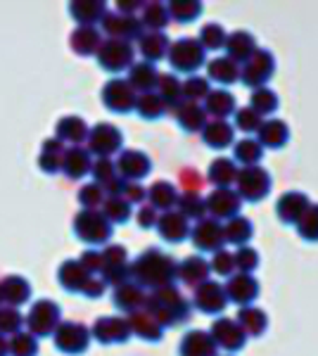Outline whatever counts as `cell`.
<instances>
[{
  "mask_svg": "<svg viewBox=\"0 0 318 356\" xmlns=\"http://www.w3.org/2000/svg\"><path fill=\"white\" fill-rule=\"evenodd\" d=\"M176 268H178V264L173 261L171 254L152 247V250L143 252V254L138 257L136 264L131 266V275L141 285H145V288L159 290V288H166V285H173V280H176Z\"/></svg>",
  "mask_w": 318,
  "mask_h": 356,
  "instance_id": "6da1fadb",
  "label": "cell"
},
{
  "mask_svg": "<svg viewBox=\"0 0 318 356\" xmlns=\"http://www.w3.org/2000/svg\"><path fill=\"white\" fill-rule=\"evenodd\" d=\"M148 314L161 325V328H173L190 321V302L181 295L176 285L154 290L145 300Z\"/></svg>",
  "mask_w": 318,
  "mask_h": 356,
  "instance_id": "7a4b0ae2",
  "label": "cell"
},
{
  "mask_svg": "<svg viewBox=\"0 0 318 356\" xmlns=\"http://www.w3.org/2000/svg\"><path fill=\"white\" fill-rule=\"evenodd\" d=\"M271 174L264 169V166H242L238 171V178H235V188H238V197L242 202H262V200L269 197L271 193Z\"/></svg>",
  "mask_w": 318,
  "mask_h": 356,
  "instance_id": "3957f363",
  "label": "cell"
},
{
  "mask_svg": "<svg viewBox=\"0 0 318 356\" xmlns=\"http://www.w3.org/2000/svg\"><path fill=\"white\" fill-rule=\"evenodd\" d=\"M276 74V57L266 48H257L250 60L240 69V81L247 88H266V83L271 81V76Z\"/></svg>",
  "mask_w": 318,
  "mask_h": 356,
  "instance_id": "277c9868",
  "label": "cell"
},
{
  "mask_svg": "<svg viewBox=\"0 0 318 356\" xmlns=\"http://www.w3.org/2000/svg\"><path fill=\"white\" fill-rule=\"evenodd\" d=\"M169 65L176 69V72L183 74H193L207 62V50L202 48L198 38H181L169 48Z\"/></svg>",
  "mask_w": 318,
  "mask_h": 356,
  "instance_id": "5b68a950",
  "label": "cell"
},
{
  "mask_svg": "<svg viewBox=\"0 0 318 356\" xmlns=\"http://www.w3.org/2000/svg\"><path fill=\"white\" fill-rule=\"evenodd\" d=\"M209 335L214 344L223 352H240L247 344V335L245 330L240 328V323L235 318H228V316H218L212 323Z\"/></svg>",
  "mask_w": 318,
  "mask_h": 356,
  "instance_id": "8992f818",
  "label": "cell"
},
{
  "mask_svg": "<svg viewBox=\"0 0 318 356\" xmlns=\"http://www.w3.org/2000/svg\"><path fill=\"white\" fill-rule=\"evenodd\" d=\"M205 202H207V214L218 223L240 216L242 209V200L238 197V193L233 188H216L209 197H205Z\"/></svg>",
  "mask_w": 318,
  "mask_h": 356,
  "instance_id": "52a82bcc",
  "label": "cell"
},
{
  "mask_svg": "<svg viewBox=\"0 0 318 356\" xmlns=\"http://www.w3.org/2000/svg\"><path fill=\"white\" fill-rule=\"evenodd\" d=\"M190 238H193L195 250L216 254V252H221L225 245L223 223H218L214 219H202V221H198V226L190 228Z\"/></svg>",
  "mask_w": 318,
  "mask_h": 356,
  "instance_id": "ba28073f",
  "label": "cell"
},
{
  "mask_svg": "<svg viewBox=\"0 0 318 356\" xmlns=\"http://www.w3.org/2000/svg\"><path fill=\"white\" fill-rule=\"evenodd\" d=\"M193 304L195 309L202 314H223L225 307H228V297H225V290L221 283H216V280H207V283H202L195 288V295H193Z\"/></svg>",
  "mask_w": 318,
  "mask_h": 356,
  "instance_id": "9c48e42d",
  "label": "cell"
},
{
  "mask_svg": "<svg viewBox=\"0 0 318 356\" xmlns=\"http://www.w3.org/2000/svg\"><path fill=\"white\" fill-rule=\"evenodd\" d=\"M74 231H77L79 238L86 240V243L102 245V243H107L109 235H112V226H109V221L102 214H97V211H84V214L77 216Z\"/></svg>",
  "mask_w": 318,
  "mask_h": 356,
  "instance_id": "30bf717a",
  "label": "cell"
},
{
  "mask_svg": "<svg viewBox=\"0 0 318 356\" xmlns=\"http://www.w3.org/2000/svg\"><path fill=\"white\" fill-rule=\"evenodd\" d=\"M228 302H235L238 307H252V302L259 297V280L252 273H233L228 283L223 285Z\"/></svg>",
  "mask_w": 318,
  "mask_h": 356,
  "instance_id": "8fae6325",
  "label": "cell"
},
{
  "mask_svg": "<svg viewBox=\"0 0 318 356\" xmlns=\"http://www.w3.org/2000/svg\"><path fill=\"white\" fill-rule=\"evenodd\" d=\"M97 60H100V67L107 69V72H121L126 67H133V48L126 41L112 38V41L100 45Z\"/></svg>",
  "mask_w": 318,
  "mask_h": 356,
  "instance_id": "7c38bea8",
  "label": "cell"
},
{
  "mask_svg": "<svg viewBox=\"0 0 318 356\" xmlns=\"http://www.w3.org/2000/svg\"><path fill=\"white\" fill-rule=\"evenodd\" d=\"M311 207L309 195L302 191H287L283 193L276 202V214L285 226H297V221L304 216V211Z\"/></svg>",
  "mask_w": 318,
  "mask_h": 356,
  "instance_id": "4fadbf2b",
  "label": "cell"
},
{
  "mask_svg": "<svg viewBox=\"0 0 318 356\" xmlns=\"http://www.w3.org/2000/svg\"><path fill=\"white\" fill-rule=\"evenodd\" d=\"M102 100H105L107 110L117 112V114H126L131 110H136V90L131 88L129 81H121V79H112L105 90H102Z\"/></svg>",
  "mask_w": 318,
  "mask_h": 356,
  "instance_id": "5bb4252c",
  "label": "cell"
},
{
  "mask_svg": "<svg viewBox=\"0 0 318 356\" xmlns=\"http://www.w3.org/2000/svg\"><path fill=\"white\" fill-rule=\"evenodd\" d=\"M223 50H225V57L233 60L235 65L240 67V65H245L254 53H257V38H254L250 31H242L240 29V31L228 33Z\"/></svg>",
  "mask_w": 318,
  "mask_h": 356,
  "instance_id": "9a60e30c",
  "label": "cell"
},
{
  "mask_svg": "<svg viewBox=\"0 0 318 356\" xmlns=\"http://www.w3.org/2000/svg\"><path fill=\"white\" fill-rule=\"evenodd\" d=\"M159 231L161 238L166 240V243H183V240L190 235V223L183 214H178V211H164V214L157 219V226H154Z\"/></svg>",
  "mask_w": 318,
  "mask_h": 356,
  "instance_id": "2e32d148",
  "label": "cell"
},
{
  "mask_svg": "<svg viewBox=\"0 0 318 356\" xmlns=\"http://www.w3.org/2000/svg\"><path fill=\"white\" fill-rule=\"evenodd\" d=\"M117 169H119V174L124 176L129 183H136V181H141V178H145L150 174V169H152V162H150V157H148L145 152L126 150L119 157Z\"/></svg>",
  "mask_w": 318,
  "mask_h": 356,
  "instance_id": "e0dca14e",
  "label": "cell"
},
{
  "mask_svg": "<svg viewBox=\"0 0 318 356\" xmlns=\"http://www.w3.org/2000/svg\"><path fill=\"white\" fill-rule=\"evenodd\" d=\"M218 347L207 330H190L178 344V356H216Z\"/></svg>",
  "mask_w": 318,
  "mask_h": 356,
  "instance_id": "ac0fdd59",
  "label": "cell"
},
{
  "mask_svg": "<svg viewBox=\"0 0 318 356\" xmlns=\"http://www.w3.org/2000/svg\"><path fill=\"white\" fill-rule=\"evenodd\" d=\"M107 33H112L117 41H126L129 38H141L143 36V24L136 19L133 15H107L105 22H102Z\"/></svg>",
  "mask_w": 318,
  "mask_h": 356,
  "instance_id": "d6986e66",
  "label": "cell"
},
{
  "mask_svg": "<svg viewBox=\"0 0 318 356\" xmlns=\"http://www.w3.org/2000/svg\"><path fill=\"white\" fill-rule=\"evenodd\" d=\"M257 143L262 147H269V150H283L290 140V126H287L283 119H269V122L262 124V129L257 131Z\"/></svg>",
  "mask_w": 318,
  "mask_h": 356,
  "instance_id": "ffe728a7",
  "label": "cell"
},
{
  "mask_svg": "<svg viewBox=\"0 0 318 356\" xmlns=\"http://www.w3.org/2000/svg\"><path fill=\"white\" fill-rule=\"evenodd\" d=\"M202 140H205V145L212 147V150H225V147H230L235 140L233 124L221 122V119H212V122H207L205 129H202Z\"/></svg>",
  "mask_w": 318,
  "mask_h": 356,
  "instance_id": "44dd1931",
  "label": "cell"
},
{
  "mask_svg": "<svg viewBox=\"0 0 318 356\" xmlns=\"http://www.w3.org/2000/svg\"><path fill=\"white\" fill-rule=\"evenodd\" d=\"M209 275V261L202 259V257H188L176 268V278H181V283L188 285V288H198V285L207 283Z\"/></svg>",
  "mask_w": 318,
  "mask_h": 356,
  "instance_id": "7402d4cb",
  "label": "cell"
},
{
  "mask_svg": "<svg viewBox=\"0 0 318 356\" xmlns=\"http://www.w3.org/2000/svg\"><path fill=\"white\" fill-rule=\"evenodd\" d=\"M121 134L119 129H114V126L109 124H100L93 129V134H90V150L95 154H100V157H107V154H114L121 147Z\"/></svg>",
  "mask_w": 318,
  "mask_h": 356,
  "instance_id": "603a6c76",
  "label": "cell"
},
{
  "mask_svg": "<svg viewBox=\"0 0 318 356\" xmlns=\"http://www.w3.org/2000/svg\"><path fill=\"white\" fill-rule=\"evenodd\" d=\"M176 124L181 126L186 134H198V131L205 129L207 124V112L200 102H190L183 100L181 105L176 107Z\"/></svg>",
  "mask_w": 318,
  "mask_h": 356,
  "instance_id": "cb8c5ba5",
  "label": "cell"
},
{
  "mask_svg": "<svg viewBox=\"0 0 318 356\" xmlns=\"http://www.w3.org/2000/svg\"><path fill=\"white\" fill-rule=\"evenodd\" d=\"M95 337L100 340L102 344H112V342H126L131 337V328H129V321L124 318H117V316H112V318H100L95 323Z\"/></svg>",
  "mask_w": 318,
  "mask_h": 356,
  "instance_id": "d4e9b609",
  "label": "cell"
},
{
  "mask_svg": "<svg viewBox=\"0 0 318 356\" xmlns=\"http://www.w3.org/2000/svg\"><path fill=\"white\" fill-rule=\"evenodd\" d=\"M238 102H235L233 93H228L225 88H216V90H209V95L205 97V112L212 114L214 119H221V122H225V119L230 117V114H235V110H238Z\"/></svg>",
  "mask_w": 318,
  "mask_h": 356,
  "instance_id": "484cf974",
  "label": "cell"
},
{
  "mask_svg": "<svg viewBox=\"0 0 318 356\" xmlns=\"http://www.w3.org/2000/svg\"><path fill=\"white\" fill-rule=\"evenodd\" d=\"M207 81H214L216 86H233L240 81V67L228 57H216L207 65Z\"/></svg>",
  "mask_w": 318,
  "mask_h": 356,
  "instance_id": "4316f807",
  "label": "cell"
},
{
  "mask_svg": "<svg viewBox=\"0 0 318 356\" xmlns=\"http://www.w3.org/2000/svg\"><path fill=\"white\" fill-rule=\"evenodd\" d=\"M238 164L228 157H218L209 164L207 171V181L214 183L216 188H230L235 186V178H238Z\"/></svg>",
  "mask_w": 318,
  "mask_h": 356,
  "instance_id": "83f0119b",
  "label": "cell"
},
{
  "mask_svg": "<svg viewBox=\"0 0 318 356\" xmlns=\"http://www.w3.org/2000/svg\"><path fill=\"white\" fill-rule=\"evenodd\" d=\"M238 323L247 337H262L269 328V316L259 307H240Z\"/></svg>",
  "mask_w": 318,
  "mask_h": 356,
  "instance_id": "f1b7e54d",
  "label": "cell"
},
{
  "mask_svg": "<svg viewBox=\"0 0 318 356\" xmlns=\"http://www.w3.org/2000/svg\"><path fill=\"white\" fill-rule=\"evenodd\" d=\"M57 344L65 349L67 354H81L88 347V330L79 323H67L57 335Z\"/></svg>",
  "mask_w": 318,
  "mask_h": 356,
  "instance_id": "f546056e",
  "label": "cell"
},
{
  "mask_svg": "<svg viewBox=\"0 0 318 356\" xmlns=\"http://www.w3.org/2000/svg\"><path fill=\"white\" fill-rule=\"evenodd\" d=\"M129 328H131V332H136L138 337H143V340H148V342H159L161 335H164V332H161L164 328H161L148 312H133L131 321H129Z\"/></svg>",
  "mask_w": 318,
  "mask_h": 356,
  "instance_id": "4dcf8cb0",
  "label": "cell"
},
{
  "mask_svg": "<svg viewBox=\"0 0 318 356\" xmlns=\"http://www.w3.org/2000/svg\"><path fill=\"white\" fill-rule=\"evenodd\" d=\"M148 297L143 295L141 285H133V283H124L119 285L117 292H114V307L121 309V312H141V307L145 304Z\"/></svg>",
  "mask_w": 318,
  "mask_h": 356,
  "instance_id": "1f68e13d",
  "label": "cell"
},
{
  "mask_svg": "<svg viewBox=\"0 0 318 356\" xmlns=\"http://www.w3.org/2000/svg\"><path fill=\"white\" fill-rule=\"evenodd\" d=\"M148 200H150V207H152L154 211L157 209L171 211L178 202V191H176V186H171L169 181H159L148 191Z\"/></svg>",
  "mask_w": 318,
  "mask_h": 356,
  "instance_id": "d6a6232c",
  "label": "cell"
},
{
  "mask_svg": "<svg viewBox=\"0 0 318 356\" xmlns=\"http://www.w3.org/2000/svg\"><path fill=\"white\" fill-rule=\"evenodd\" d=\"M157 69L150 62H141V65H133L129 74V86L133 90H143V93H152V88H157Z\"/></svg>",
  "mask_w": 318,
  "mask_h": 356,
  "instance_id": "836d02e7",
  "label": "cell"
},
{
  "mask_svg": "<svg viewBox=\"0 0 318 356\" xmlns=\"http://www.w3.org/2000/svg\"><path fill=\"white\" fill-rule=\"evenodd\" d=\"M169 48H171V43H169V38H166L164 31L145 33V36H141V53L150 65H152V62H159L161 57H166Z\"/></svg>",
  "mask_w": 318,
  "mask_h": 356,
  "instance_id": "e575fe53",
  "label": "cell"
},
{
  "mask_svg": "<svg viewBox=\"0 0 318 356\" xmlns=\"http://www.w3.org/2000/svg\"><path fill=\"white\" fill-rule=\"evenodd\" d=\"M223 235L228 245H238V247H247V243L254 235V226L247 216H235L223 226Z\"/></svg>",
  "mask_w": 318,
  "mask_h": 356,
  "instance_id": "d590c367",
  "label": "cell"
},
{
  "mask_svg": "<svg viewBox=\"0 0 318 356\" xmlns=\"http://www.w3.org/2000/svg\"><path fill=\"white\" fill-rule=\"evenodd\" d=\"M264 157V147L257 143V138H242L235 140L233 147V162H238L242 166H257Z\"/></svg>",
  "mask_w": 318,
  "mask_h": 356,
  "instance_id": "8d00e7d4",
  "label": "cell"
},
{
  "mask_svg": "<svg viewBox=\"0 0 318 356\" xmlns=\"http://www.w3.org/2000/svg\"><path fill=\"white\" fill-rule=\"evenodd\" d=\"M278 107H280V97L273 88H269V86H266V88H257L250 97V110L257 112L262 119L266 114H273Z\"/></svg>",
  "mask_w": 318,
  "mask_h": 356,
  "instance_id": "74e56055",
  "label": "cell"
},
{
  "mask_svg": "<svg viewBox=\"0 0 318 356\" xmlns=\"http://www.w3.org/2000/svg\"><path fill=\"white\" fill-rule=\"evenodd\" d=\"M157 88H159V97L164 100L166 107H178L183 102V83L173 74H159Z\"/></svg>",
  "mask_w": 318,
  "mask_h": 356,
  "instance_id": "f35d334b",
  "label": "cell"
},
{
  "mask_svg": "<svg viewBox=\"0 0 318 356\" xmlns=\"http://www.w3.org/2000/svg\"><path fill=\"white\" fill-rule=\"evenodd\" d=\"M178 214H183L186 219L202 221L207 216V202L205 197H200V193H183L178 195Z\"/></svg>",
  "mask_w": 318,
  "mask_h": 356,
  "instance_id": "ab89813d",
  "label": "cell"
},
{
  "mask_svg": "<svg viewBox=\"0 0 318 356\" xmlns=\"http://www.w3.org/2000/svg\"><path fill=\"white\" fill-rule=\"evenodd\" d=\"M136 110L143 119H159V117H164L169 107L164 105V100H161L157 93H143L136 100Z\"/></svg>",
  "mask_w": 318,
  "mask_h": 356,
  "instance_id": "60d3db41",
  "label": "cell"
},
{
  "mask_svg": "<svg viewBox=\"0 0 318 356\" xmlns=\"http://www.w3.org/2000/svg\"><path fill=\"white\" fill-rule=\"evenodd\" d=\"M169 19H171V17H169V8H166V5L150 3L148 8H145V13H143V22H141V24L148 26L150 33H157L166 24H169Z\"/></svg>",
  "mask_w": 318,
  "mask_h": 356,
  "instance_id": "b9f144b4",
  "label": "cell"
},
{
  "mask_svg": "<svg viewBox=\"0 0 318 356\" xmlns=\"http://www.w3.org/2000/svg\"><path fill=\"white\" fill-rule=\"evenodd\" d=\"M72 43H74V50L81 53V55L97 53V50H100V33H97L95 29H90V26L79 29V31L74 33Z\"/></svg>",
  "mask_w": 318,
  "mask_h": 356,
  "instance_id": "7bdbcfd3",
  "label": "cell"
},
{
  "mask_svg": "<svg viewBox=\"0 0 318 356\" xmlns=\"http://www.w3.org/2000/svg\"><path fill=\"white\" fill-rule=\"evenodd\" d=\"M225 38H228V33H225V29L221 24H205L198 41L205 50H223Z\"/></svg>",
  "mask_w": 318,
  "mask_h": 356,
  "instance_id": "ee69618b",
  "label": "cell"
},
{
  "mask_svg": "<svg viewBox=\"0 0 318 356\" xmlns=\"http://www.w3.org/2000/svg\"><path fill=\"white\" fill-rule=\"evenodd\" d=\"M297 233L306 243H318V204H311L297 221Z\"/></svg>",
  "mask_w": 318,
  "mask_h": 356,
  "instance_id": "f6af8a7d",
  "label": "cell"
},
{
  "mask_svg": "<svg viewBox=\"0 0 318 356\" xmlns=\"http://www.w3.org/2000/svg\"><path fill=\"white\" fill-rule=\"evenodd\" d=\"M200 15H202V3H195V0H181V3L169 5V17L181 22V24H190Z\"/></svg>",
  "mask_w": 318,
  "mask_h": 356,
  "instance_id": "bcb514c9",
  "label": "cell"
},
{
  "mask_svg": "<svg viewBox=\"0 0 318 356\" xmlns=\"http://www.w3.org/2000/svg\"><path fill=\"white\" fill-rule=\"evenodd\" d=\"M105 216L107 221H117V223H126L131 216V204L126 202L119 195H112L109 200H105Z\"/></svg>",
  "mask_w": 318,
  "mask_h": 356,
  "instance_id": "7dc6e473",
  "label": "cell"
},
{
  "mask_svg": "<svg viewBox=\"0 0 318 356\" xmlns=\"http://www.w3.org/2000/svg\"><path fill=\"white\" fill-rule=\"evenodd\" d=\"M264 119L259 117L257 112L250 110V107H242V110H235V126L233 129H240L242 134H257L259 129H262Z\"/></svg>",
  "mask_w": 318,
  "mask_h": 356,
  "instance_id": "c3c4849f",
  "label": "cell"
},
{
  "mask_svg": "<svg viewBox=\"0 0 318 356\" xmlns=\"http://www.w3.org/2000/svg\"><path fill=\"white\" fill-rule=\"evenodd\" d=\"M209 81L205 76H190L186 83H183V97L190 102H202L207 95H209Z\"/></svg>",
  "mask_w": 318,
  "mask_h": 356,
  "instance_id": "681fc988",
  "label": "cell"
},
{
  "mask_svg": "<svg viewBox=\"0 0 318 356\" xmlns=\"http://www.w3.org/2000/svg\"><path fill=\"white\" fill-rule=\"evenodd\" d=\"M235 268H240V273H252L259 268V252L254 247H240L233 254Z\"/></svg>",
  "mask_w": 318,
  "mask_h": 356,
  "instance_id": "f907efd6",
  "label": "cell"
},
{
  "mask_svg": "<svg viewBox=\"0 0 318 356\" xmlns=\"http://www.w3.org/2000/svg\"><path fill=\"white\" fill-rule=\"evenodd\" d=\"M90 169V157L86 150H72L67 154V174L74 178H81Z\"/></svg>",
  "mask_w": 318,
  "mask_h": 356,
  "instance_id": "816d5d0a",
  "label": "cell"
},
{
  "mask_svg": "<svg viewBox=\"0 0 318 356\" xmlns=\"http://www.w3.org/2000/svg\"><path fill=\"white\" fill-rule=\"evenodd\" d=\"M74 17L81 22H86V24H90V22L105 17V5L102 3H79V5H74Z\"/></svg>",
  "mask_w": 318,
  "mask_h": 356,
  "instance_id": "f5cc1de1",
  "label": "cell"
},
{
  "mask_svg": "<svg viewBox=\"0 0 318 356\" xmlns=\"http://www.w3.org/2000/svg\"><path fill=\"white\" fill-rule=\"evenodd\" d=\"M209 271L216 273V275H228V278H230V275L235 273L233 254H230V252H225V250L216 252V254H214V259L209 261Z\"/></svg>",
  "mask_w": 318,
  "mask_h": 356,
  "instance_id": "db71d44e",
  "label": "cell"
},
{
  "mask_svg": "<svg viewBox=\"0 0 318 356\" xmlns=\"http://www.w3.org/2000/svg\"><path fill=\"white\" fill-rule=\"evenodd\" d=\"M93 174H95V181L105 188H109L114 181H117V176H114V164L109 162V159H100V162L95 164Z\"/></svg>",
  "mask_w": 318,
  "mask_h": 356,
  "instance_id": "11a10c76",
  "label": "cell"
},
{
  "mask_svg": "<svg viewBox=\"0 0 318 356\" xmlns=\"http://www.w3.org/2000/svg\"><path fill=\"white\" fill-rule=\"evenodd\" d=\"M60 134L67 136L69 140H81V138L86 136V124L81 122V119H65L60 126Z\"/></svg>",
  "mask_w": 318,
  "mask_h": 356,
  "instance_id": "9f6ffc18",
  "label": "cell"
},
{
  "mask_svg": "<svg viewBox=\"0 0 318 356\" xmlns=\"http://www.w3.org/2000/svg\"><path fill=\"white\" fill-rule=\"evenodd\" d=\"M178 181H181V186L186 188V193H200L202 183H205V181H202V176L195 169H181Z\"/></svg>",
  "mask_w": 318,
  "mask_h": 356,
  "instance_id": "6f0895ef",
  "label": "cell"
},
{
  "mask_svg": "<svg viewBox=\"0 0 318 356\" xmlns=\"http://www.w3.org/2000/svg\"><path fill=\"white\" fill-rule=\"evenodd\" d=\"M121 197L126 200V202H143V200L148 197V193H145V188L143 186H138V183H126V188H124V193H121Z\"/></svg>",
  "mask_w": 318,
  "mask_h": 356,
  "instance_id": "680465c9",
  "label": "cell"
},
{
  "mask_svg": "<svg viewBox=\"0 0 318 356\" xmlns=\"http://www.w3.org/2000/svg\"><path fill=\"white\" fill-rule=\"evenodd\" d=\"M79 197L86 207H95L102 202V191H100V186H86Z\"/></svg>",
  "mask_w": 318,
  "mask_h": 356,
  "instance_id": "91938a15",
  "label": "cell"
},
{
  "mask_svg": "<svg viewBox=\"0 0 318 356\" xmlns=\"http://www.w3.org/2000/svg\"><path fill=\"white\" fill-rule=\"evenodd\" d=\"M157 211L152 209V207H143L141 211H138V226H143V228H152V226H157Z\"/></svg>",
  "mask_w": 318,
  "mask_h": 356,
  "instance_id": "94428289",
  "label": "cell"
},
{
  "mask_svg": "<svg viewBox=\"0 0 318 356\" xmlns=\"http://www.w3.org/2000/svg\"><path fill=\"white\" fill-rule=\"evenodd\" d=\"M228 356H235V354H228Z\"/></svg>",
  "mask_w": 318,
  "mask_h": 356,
  "instance_id": "6125c7cd",
  "label": "cell"
}]
</instances>
